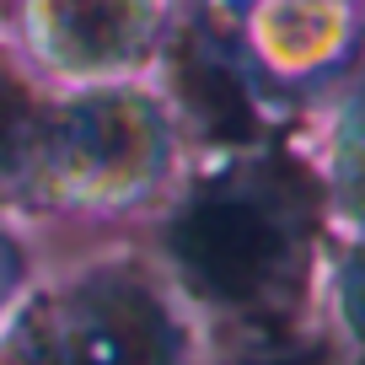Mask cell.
Segmentation results:
<instances>
[{
	"mask_svg": "<svg viewBox=\"0 0 365 365\" xmlns=\"http://www.w3.org/2000/svg\"><path fill=\"white\" fill-rule=\"evenodd\" d=\"M48 38L70 65H118L140 48V0H48Z\"/></svg>",
	"mask_w": 365,
	"mask_h": 365,
	"instance_id": "277c9868",
	"label": "cell"
},
{
	"mask_svg": "<svg viewBox=\"0 0 365 365\" xmlns=\"http://www.w3.org/2000/svg\"><path fill=\"white\" fill-rule=\"evenodd\" d=\"M43 365H172V328L140 285L97 279L48 312L38 333Z\"/></svg>",
	"mask_w": 365,
	"mask_h": 365,
	"instance_id": "7a4b0ae2",
	"label": "cell"
},
{
	"mask_svg": "<svg viewBox=\"0 0 365 365\" xmlns=\"http://www.w3.org/2000/svg\"><path fill=\"white\" fill-rule=\"evenodd\" d=\"M344 312H349V328L365 339V252L344 269Z\"/></svg>",
	"mask_w": 365,
	"mask_h": 365,
	"instance_id": "8992f818",
	"label": "cell"
},
{
	"mask_svg": "<svg viewBox=\"0 0 365 365\" xmlns=\"http://www.w3.org/2000/svg\"><path fill=\"white\" fill-rule=\"evenodd\" d=\"M161 156V129L140 103H91L76 108L59 129V167L91 188H124L145 178Z\"/></svg>",
	"mask_w": 365,
	"mask_h": 365,
	"instance_id": "3957f363",
	"label": "cell"
},
{
	"mask_svg": "<svg viewBox=\"0 0 365 365\" xmlns=\"http://www.w3.org/2000/svg\"><path fill=\"white\" fill-rule=\"evenodd\" d=\"M354 167H360V194H365V145H360V156H354Z\"/></svg>",
	"mask_w": 365,
	"mask_h": 365,
	"instance_id": "52a82bcc",
	"label": "cell"
},
{
	"mask_svg": "<svg viewBox=\"0 0 365 365\" xmlns=\"http://www.w3.org/2000/svg\"><path fill=\"white\" fill-rule=\"evenodd\" d=\"M312 205L296 172L247 161L210 182L172 226V258L215 307H279L307 263Z\"/></svg>",
	"mask_w": 365,
	"mask_h": 365,
	"instance_id": "6da1fadb",
	"label": "cell"
},
{
	"mask_svg": "<svg viewBox=\"0 0 365 365\" xmlns=\"http://www.w3.org/2000/svg\"><path fill=\"white\" fill-rule=\"evenodd\" d=\"M269 365H307V360H269Z\"/></svg>",
	"mask_w": 365,
	"mask_h": 365,
	"instance_id": "ba28073f",
	"label": "cell"
},
{
	"mask_svg": "<svg viewBox=\"0 0 365 365\" xmlns=\"http://www.w3.org/2000/svg\"><path fill=\"white\" fill-rule=\"evenodd\" d=\"M27 145H33V124H27V97L0 81V172L22 167Z\"/></svg>",
	"mask_w": 365,
	"mask_h": 365,
	"instance_id": "5b68a950",
	"label": "cell"
}]
</instances>
